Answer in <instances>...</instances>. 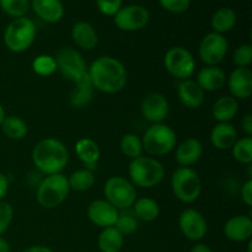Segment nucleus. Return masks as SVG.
Listing matches in <instances>:
<instances>
[{"mask_svg": "<svg viewBox=\"0 0 252 252\" xmlns=\"http://www.w3.org/2000/svg\"><path fill=\"white\" fill-rule=\"evenodd\" d=\"M120 211L106 199H95L88 207V217L90 221L100 228L115 226Z\"/></svg>", "mask_w": 252, "mask_h": 252, "instance_id": "obj_15", "label": "nucleus"}, {"mask_svg": "<svg viewBox=\"0 0 252 252\" xmlns=\"http://www.w3.org/2000/svg\"><path fill=\"white\" fill-rule=\"evenodd\" d=\"M33 165L44 175L61 174L69 161V153L65 144L56 138H46L32 149Z\"/></svg>", "mask_w": 252, "mask_h": 252, "instance_id": "obj_2", "label": "nucleus"}, {"mask_svg": "<svg viewBox=\"0 0 252 252\" xmlns=\"http://www.w3.org/2000/svg\"><path fill=\"white\" fill-rule=\"evenodd\" d=\"M0 7L9 16L19 19L29 12V0H0Z\"/></svg>", "mask_w": 252, "mask_h": 252, "instance_id": "obj_35", "label": "nucleus"}, {"mask_svg": "<svg viewBox=\"0 0 252 252\" xmlns=\"http://www.w3.org/2000/svg\"><path fill=\"white\" fill-rule=\"evenodd\" d=\"M70 192L68 177L63 174L48 175L37 187L36 198L41 207L53 209L61 206Z\"/></svg>", "mask_w": 252, "mask_h": 252, "instance_id": "obj_5", "label": "nucleus"}, {"mask_svg": "<svg viewBox=\"0 0 252 252\" xmlns=\"http://www.w3.org/2000/svg\"><path fill=\"white\" fill-rule=\"evenodd\" d=\"M171 189L182 203H193L202 193V180L192 167L180 166L171 176Z\"/></svg>", "mask_w": 252, "mask_h": 252, "instance_id": "obj_6", "label": "nucleus"}, {"mask_svg": "<svg viewBox=\"0 0 252 252\" xmlns=\"http://www.w3.org/2000/svg\"><path fill=\"white\" fill-rule=\"evenodd\" d=\"M228 48L229 44L224 34L211 32L206 34L199 43V59L206 64V66H217L225 58Z\"/></svg>", "mask_w": 252, "mask_h": 252, "instance_id": "obj_11", "label": "nucleus"}, {"mask_svg": "<svg viewBox=\"0 0 252 252\" xmlns=\"http://www.w3.org/2000/svg\"><path fill=\"white\" fill-rule=\"evenodd\" d=\"M103 194L106 201L110 202L118 211L129 208L137 199L134 185L123 176L110 177L103 186Z\"/></svg>", "mask_w": 252, "mask_h": 252, "instance_id": "obj_8", "label": "nucleus"}, {"mask_svg": "<svg viewBox=\"0 0 252 252\" xmlns=\"http://www.w3.org/2000/svg\"><path fill=\"white\" fill-rule=\"evenodd\" d=\"M179 226L185 238L192 241H199L207 235L208 224L201 212L187 208L179 217Z\"/></svg>", "mask_w": 252, "mask_h": 252, "instance_id": "obj_13", "label": "nucleus"}, {"mask_svg": "<svg viewBox=\"0 0 252 252\" xmlns=\"http://www.w3.org/2000/svg\"><path fill=\"white\" fill-rule=\"evenodd\" d=\"M31 5L37 16L48 24H57L64 15L61 0H32Z\"/></svg>", "mask_w": 252, "mask_h": 252, "instance_id": "obj_22", "label": "nucleus"}, {"mask_svg": "<svg viewBox=\"0 0 252 252\" xmlns=\"http://www.w3.org/2000/svg\"><path fill=\"white\" fill-rule=\"evenodd\" d=\"M32 69L39 76H49L57 70L56 58L49 54H41L32 62Z\"/></svg>", "mask_w": 252, "mask_h": 252, "instance_id": "obj_34", "label": "nucleus"}, {"mask_svg": "<svg viewBox=\"0 0 252 252\" xmlns=\"http://www.w3.org/2000/svg\"><path fill=\"white\" fill-rule=\"evenodd\" d=\"M75 153L76 157L84 165L88 166L89 170L91 167H96L101 157V150L97 143L88 137L80 138L75 143Z\"/></svg>", "mask_w": 252, "mask_h": 252, "instance_id": "obj_24", "label": "nucleus"}, {"mask_svg": "<svg viewBox=\"0 0 252 252\" xmlns=\"http://www.w3.org/2000/svg\"><path fill=\"white\" fill-rule=\"evenodd\" d=\"M69 187L76 192H85L95 184V175L89 169H80L74 171L68 177Z\"/></svg>", "mask_w": 252, "mask_h": 252, "instance_id": "obj_31", "label": "nucleus"}, {"mask_svg": "<svg viewBox=\"0 0 252 252\" xmlns=\"http://www.w3.org/2000/svg\"><path fill=\"white\" fill-rule=\"evenodd\" d=\"M88 74L94 89L101 93L117 94L127 85L126 66L115 57H98L88 68Z\"/></svg>", "mask_w": 252, "mask_h": 252, "instance_id": "obj_1", "label": "nucleus"}, {"mask_svg": "<svg viewBox=\"0 0 252 252\" xmlns=\"http://www.w3.org/2000/svg\"><path fill=\"white\" fill-rule=\"evenodd\" d=\"M140 111L148 122H152L153 125L162 123V121L169 115V101L162 94L150 93L143 98Z\"/></svg>", "mask_w": 252, "mask_h": 252, "instance_id": "obj_14", "label": "nucleus"}, {"mask_svg": "<svg viewBox=\"0 0 252 252\" xmlns=\"http://www.w3.org/2000/svg\"><path fill=\"white\" fill-rule=\"evenodd\" d=\"M150 19L149 11L140 5L121 7L115 15V24L122 31H139L144 29Z\"/></svg>", "mask_w": 252, "mask_h": 252, "instance_id": "obj_12", "label": "nucleus"}, {"mask_svg": "<svg viewBox=\"0 0 252 252\" xmlns=\"http://www.w3.org/2000/svg\"><path fill=\"white\" fill-rule=\"evenodd\" d=\"M7 191H9V181H7V177L0 172V201H2V198L6 196Z\"/></svg>", "mask_w": 252, "mask_h": 252, "instance_id": "obj_43", "label": "nucleus"}, {"mask_svg": "<svg viewBox=\"0 0 252 252\" xmlns=\"http://www.w3.org/2000/svg\"><path fill=\"white\" fill-rule=\"evenodd\" d=\"M57 69L69 80L78 83L89 75L88 66L83 56L76 49L65 47L62 48L56 56Z\"/></svg>", "mask_w": 252, "mask_h": 252, "instance_id": "obj_10", "label": "nucleus"}, {"mask_svg": "<svg viewBox=\"0 0 252 252\" xmlns=\"http://www.w3.org/2000/svg\"><path fill=\"white\" fill-rule=\"evenodd\" d=\"M130 182L140 189H153L164 180L165 169L161 162L152 157L133 159L128 166Z\"/></svg>", "mask_w": 252, "mask_h": 252, "instance_id": "obj_3", "label": "nucleus"}, {"mask_svg": "<svg viewBox=\"0 0 252 252\" xmlns=\"http://www.w3.org/2000/svg\"><path fill=\"white\" fill-rule=\"evenodd\" d=\"M239 112V103L236 98L233 96L226 95L223 97H219L214 102L212 108V115L213 118L218 123H230L236 117Z\"/></svg>", "mask_w": 252, "mask_h": 252, "instance_id": "obj_25", "label": "nucleus"}, {"mask_svg": "<svg viewBox=\"0 0 252 252\" xmlns=\"http://www.w3.org/2000/svg\"><path fill=\"white\" fill-rule=\"evenodd\" d=\"M115 228L125 235H132L138 230V220L135 217L130 216V214H122L118 216L117 221L115 224Z\"/></svg>", "mask_w": 252, "mask_h": 252, "instance_id": "obj_37", "label": "nucleus"}, {"mask_svg": "<svg viewBox=\"0 0 252 252\" xmlns=\"http://www.w3.org/2000/svg\"><path fill=\"white\" fill-rule=\"evenodd\" d=\"M236 24V14L230 7H221L217 10L216 14L212 17L211 25L214 32L224 34L225 32L230 31Z\"/></svg>", "mask_w": 252, "mask_h": 252, "instance_id": "obj_29", "label": "nucleus"}, {"mask_svg": "<svg viewBox=\"0 0 252 252\" xmlns=\"http://www.w3.org/2000/svg\"><path fill=\"white\" fill-rule=\"evenodd\" d=\"M189 252H213V251H212V249L209 248L208 245H206V244H196V245L189 250Z\"/></svg>", "mask_w": 252, "mask_h": 252, "instance_id": "obj_45", "label": "nucleus"}, {"mask_svg": "<svg viewBox=\"0 0 252 252\" xmlns=\"http://www.w3.org/2000/svg\"><path fill=\"white\" fill-rule=\"evenodd\" d=\"M120 149L125 157L129 159L142 157L143 154V143L142 138L134 133H127L121 138Z\"/></svg>", "mask_w": 252, "mask_h": 252, "instance_id": "obj_32", "label": "nucleus"}, {"mask_svg": "<svg viewBox=\"0 0 252 252\" xmlns=\"http://www.w3.org/2000/svg\"><path fill=\"white\" fill-rule=\"evenodd\" d=\"M164 65L170 75L181 81L193 75L196 61L189 49L184 47H172L165 54Z\"/></svg>", "mask_w": 252, "mask_h": 252, "instance_id": "obj_9", "label": "nucleus"}, {"mask_svg": "<svg viewBox=\"0 0 252 252\" xmlns=\"http://www.w3.org/2000/svg\"><path fill=\"white\" fill-rule=\"evenodd\" d=\"M233 62L238 68H249L252 63V46L241 44L234 51Z\"/></svg>", "mask_w": 252, "mask_h": 252, "instance_id": "obj_36", "label": "nucleus"}, {"mask_svg": "<svg viewBox=\"0 0 252 252\" xmlns=\"http://www.w3.org/2000/svg\"><path fill=\"white\" fill-rule=\"evenodd\" d=\"M241 128H243L244 133L246 137H251L252 135V116L251 113H246L241 120Z\"/></svg>", "mask_w": 252, "mask_h": 252, "instance_id": "obj_42", "label": "nucleus"}, {"mask_svg": "<svg viewBox=\"0 0 252 252\" xmlns=\"http://www.w3.org/2000/svg\"><path fill=\"white\" fill-rule=\"evenodd\" d=\"M125 244V236L115 228H105L101 230L97 239V245L101 252H120Z\"/></svg>", "mask_w": 252, "mask_h": 252, "instance_id": "obj_26", "label": "nucleus"}, {"mask_svg": "<svg viewBox=\"0 0 252 252\" xmlns=\"http://www.w3.org/2000/svg\"><path fill=\"white\" fill-rule=\"evenodd\" d=\"M233 158L240 164L250 165L252 162V139L251 137L240 138L231 148Z\"/></svg>", "mask_w": 252, "mask_h": 252, "instance_id": "obj_33", "label": "nucleus"}, {"mask_svg": "<svg viewBox=\"0 0 252 252\" xmlns=\"http://www.w3.org/2000/svg\"><path fill=\"white\" fill-rule=\"evenodd\" d=\"M96 5L101 14L106 16H115L122 7V0H96Z\"/></svg>", "mask_w": 252, "mask_h": 252, "instance_id": "obj_39", "label": "nucleus"}, {"mask_svg": "<svg viewBox=\"0 0 252 252\" xmlns=\"http://www.w3.org/2000/svg\"><path fill=\"white\" fill-rule=\"evenodd\" d=\"M177 137L175 130L164 123H155L145 130L142 138L143 152L150 157H164L176 147Z\"/></svg>", "mask_w": 252, "mask_h": 252, "instance_id": "obj_4", "label": "nucleus"}, {"mask_svg": "<svg viewBox=\"0 0 252 252\" xmlns=\"http://www.w3.org/2000/svg\"><path fill=\"white\" fill-rule=\"evenodd\" d=\"M224 235L234 243H244L252 236V219L249 216H235L224 225Z\"/></svg>", "mask_w": 252, "mask_h": 252, "instance_id": "obj_17", "label": "nucleus"}, {"mask_svg": "<svg viewBox=\"0 0 252 252\" xmlns=\"http://www.w3.org/2000/svg\"><path fill=\"white\" fill-rule=\"evenodd\" d=\"M241 198L248 207H252V180H248L241 189Z\"/></svg>", "mask_w": 252, "mask_h": 252, "instance_id": "obj_41", "label": "nucleus"}, {"mask_svg": "<svg viewBox=\"0 0 252 252\" xmlns=\"http://www.w3.org/2000/svg\"><path fill=\"white\" fill-rule=\"evenodd\" d=\"M203 155V145L196 138H187L177 147L175 158L180 166L189 167Z\"/></svg>", "mask_w": 252, "mask_h": 252, "instance_id": "obj_19", "label": "nucleus"}, {"mask_svg": "<svg viewBox=\"0 0 252 252\" xmlns=\"http://www.w3.org/2000/svg\"><path fill=\"white\" fill-rule=\"evenodd\" d=\"M177 96L182 105L187 108H198L204 102V91L197 81L186 79L177 85Z\"/></svg>", "mask_w": 252, "mask_h": 252, "instance_id": "obj_18", "label": "nucleus"}, {"mask_svg": "<svg viewBox=\"0 0 252 252\" xmlns=\"http://www.w3.org/2000/svg\"><path fill=\"white\" fill-rule=\"evenodd\" d=\"M71 38L74 43L85 51H91L98 43V37L93 25L85 21H79L71 27Z\"/></svg>", "mask_w": 252, "mask_h": 252, "instance_id": "obj_23", "label": "nucleus"}, {"mask_svg": "<svg viewBox=\"0 0 252 252\" xmlns=\"http://www.w3.org/2000/svg\"><path fill=\"white\" fill-rule=\"evenodd\" d=\"M93 93L94 86L91 84L89 75L84 78L83 80L75 83V88L71 91L70 97H69V102H70L71 107L74 108H84L91 102L93 100Z\"/></svg>", "mask_w": 252, "mask_h": 252, "instance_id": "obj_27", "label": "nucleus"}, {"mask_svg": "<svg viewBox=\"0 0 252 252\" xmlns=\"http://www.w3.org/2000/svg\"><path fill=\"white\" fill-rule=\"evenodd\" d=\"M160 5L165 10L174 14H181L185 12L189 7L191 0H159Z\"/></svg>", "mask_w": 252, "mask_h": 252, "instance_id": "obj_40", "label": "nucleus"}, {"mask_svg": "<svg viewBox=\"0 0 252 252\" xmlns=\"http://www.w3.org/2000/svg\"><path fill=\"white\" fill-rule=\"evenodd\" d=\"M5 117H6V113H5V110L4 107H2V105L0 103V126H1L2 121H4Z\"/></svg>", "mask_w": 252, "mask_h": 252, "instance_id": "obj_47", "label": "nucleus"}, {"mask_svg": "<svg viewBox=\"0 0 252 252\" xmlns=\"http://www.w3.org/2000/svg\"><path fill=\"white\" fill-rule=\"evenodd\" d=\"M209 139L218 150H229L233 148L238 138V130L230 123H217L211 130Z\"/></svg>", "mask_w": 252, "mask_h": 252, "instance_id": "obj_20", "label": "nucleus"}, {"mask_svg": "<svg viewBox=\"0 0 252 252\" xmlns=\"http://www.w3.org/2000/svg\"><path fill=\"white\" fill-rule=\"evenodd\" d=\"M197 84L203 91H218L225 85L226 75L219 66H204L197 74Z\"/></svg>", "mask_w": 252, "mask_h": 252, "instance_id": "obj_21", "label": "nucleus"}, {"mask_svg": "<svg viewBox=\"0 0 252 252\" xmlns=\"http://www.w3.org/2000/svg\"><path fill=\"white\" fill-rule=\"evenodd\" d=\"M0 252H11V248L6 239L0 236Z\"/></svg>", "mask_w": 252, "mask_h": 252, "instance_id": "obj_46", "label": "nucleus"}, {"mask_svg": "<svg viewBox=\"0 0 252 252\" xmlns=\"http://www.w3.org/2000/svg\"><path fill=\"white\" fill-rule=\"evenodd\" d=\"M22 252H53V250L47 246L43 245H33V246H30V248L25 249Z\"/></svg>", "mask_w": 252, "mask_h": 252, "instance_id": "obj_44", "label": "nucleus"}, {"mask_svg": "<svg viewBox=\"0 0 252 252\" xmlns=\"http://www.w3.org/2000/svg\"><path fill=\"white\" fill-rule=\"evenodd\" d=\"M14 218V208L9 202L0 201V236L9 229Z\"/></svg>", "mask_w": 252, "mask_h": 252, "instance_id": "obj_38", "label": "nucleus"}, {"mask_svg": "<svg viewBox=\"0 0 252 252\" xmlns=\"http://www.w3.org/2000/svg\"><path fill=\"white\" fill-rule=\"evenodd\" d=\"M2 133L6 135L9 139L21 140L29 133V126L19 116H6L2 121L1 126Z\"/></svg>", "mask_w": 252, "mask_h": 252, "instance_id": "obj_28", "label": "nucleus"}, {"mask_svg": "<svg viewBox=\"0 0 252 252\" xmlns=\"http://www.w3.org/2000/svg\"><path fill=\"white\" fill-rule=\"evenodd\" d=\"M36 38V26L26 16L10 22L4 32V43L9 51L21 53L27 51Z\"/></svg>", "mask_w": 252, "mask_h": 252, "instance_id": "obj_7", "label": "nucleus"}, {"mask_svg": "<svg viewBox=\"0 0 252 252\" xmlns=\"http://www.w3.org/2000/svg\"><path fill=\"white\" fill-rule=\"evenodd\" d=\"M229 91L236 100H246L252 94V71L250 68H236L226 78Z\"/></svg>", "mask_w": 252, "mask_h": 252, "instance_id": "obj_16", "label": "nucleus"}, {"mask_svg": "<svg viewBox=\"0 0 252 252\" xmlns=\"http://www.w3.org/2000/svg\"><path fill=\"white\" fill-rule=\"evenodd\" d=\"M134 214L135 218L143 221H154L160 214V207L157 201L148 197L135 199L134 202Z\"/></svg>", "mask_w": 252, "mask_h": 252, "instance_id": "obj_30", "label": "nucleus"}]
</instances>
